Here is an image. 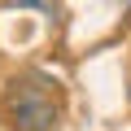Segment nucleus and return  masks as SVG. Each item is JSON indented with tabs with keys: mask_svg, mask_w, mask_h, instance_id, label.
<instances>
[{
	"mask_svg": "<svg viewBox=\"0 0 131 131\" xmlns=\"http://www.w3.org/2000/svg\"><path fill=\"white\" fill-rule=\"evenodd\" d=\"M61 114H66L61 83L39 74V70H26V74L9 79L5 96H0V122L9 131H57Z\"/></svg>",
	"mask_w": 131,
	"mask_h": 131,
	"instance_id": "f257e3e1",
	"label": "nucleus"
}]
</instances>
